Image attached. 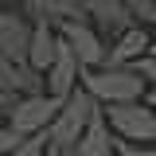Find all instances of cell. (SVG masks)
<instances>
[{"label": "cell", "instance_id": "cell-1", "mask_svg": "<svg viewBox=\"0 0 156 156\" xmlns=\"http://www.w3.org/2000/svg\"><path fill=\"white\" fill-rule=\"evenodd\" d=\"M82 90L98 105H121V101H140L144 78L133 66H98V70H78Z\"/></svg>", "mask_w": 156, "mask_h": 156}, {"label": "cell", "instance_id": "cell-2", "mask_svg": "<svg viewBox=\"0 0 156 156\" xmlns=\"http://www.w3.org/2000/svg\"><path fill=\"white\" fill-rule=\"evenodd\" d=\"M94 98L86 94L82 86H78L74 94L62 101V109L55 113V121L47 125V140H51V148H58V152H70L78 144V136H82V129H86V121H90V113H94Z\"/></svg>", "mask_w": 156, "mask_h": 156}, {"label": "cell", "instance_id": "cell-3", "mask_svg": "<svg viewBox=\"0 0 156 156\" xmlns=\"http://www.w3.org/2000/svg\"><path fill=\"white\" fill-rule=\"evenodd\" d=\"M62 109V101L51 94H31V98H16V105L8 109V129L23 140V136L47 133V125L55 121V113Z\"/></svg>", "mask_w": 156, "mask_h": 156}, {"label": "cell", "instance_id": "cell-4", "mask_svg": "<svg viewBox=\"0 0 156 156\" xmlns=\"http://www.w3.org/2000/svg\"><path fill=\"white\" fill-rule=\"evenodd\" d=\"M105 125L113 129L121 140H156V109L144 101H121V105H101Z\"/></svg>", "mask_w": 156, "mask_h": 156}, {"label": "cell", "instance_id": "cell-5", "mask_svg": "<svg viewBox=\"0 0 156 156\" xmlns=\"http://www.w3.org/2000/svg\"><path fill=\"white\" fill-rule=\"evenodd\" d=\"M58 35L66 39V47L74 51V58H78V66H82V70H98V66L105 62V43H101V35H98L86 20L58 23Z\"/></svg>", "mask_w": 156, "mask_h": 156}, {"label": "cell", "instance_id": "cell-6", "mask_svg": "<svg viewBox=\"0 0 156 156\" xmlns=\"http://www.w3.org/2000/svg\"><path fill=\"white\" fill-rule=\"evenodd\" d=\"M78 58H74V51L66 47V39L58 35V51H55V62L47 66V78H43V94H51V98H58V101H66V98L78 90Z\"/></svg>", "mask_w": 156, "mask_h": 156}, {"label": "cell", "instance_id": "cell-7", "mask_svg": "<svg viewBox=\"0 0 156 156\" xmlns=\"http://www.w3.org/2000/svg\"><path fill=\"white\" fill-rule=\"evenodd\" d=\"M86 20H94L101 35H125L129 27H136V20L129 16L125 0H78Z\"/></svg>", "mask_w": 156, "mask_h": 156}, {"label": "cell", "instance_id": "cell-8", "mask_svg": "<svg viewBox=\"0 0 156 156\" xmlns=\"http://www.w3.org/2000/svg\"><path fill=\"white\" fill-rule=\"evenodd\" d=\"M31 27L16 12H0V55L12 62H27V43H31Z\"/></svg>", "mask_w": 156, "mask_h": 156}, {"label": "cell", "instance_id": "cell-9", "mask_svg": "<svg viewBox=\"0 0 156 156\" xmlns=\"http://www.w3.org/2000/svg\"><path fill=\"white\" fill-rule=\"evenodd\" d=\"M70 152L74 156H113V136H109L101 105H94V113H90V121H86V129H82V136Z\"/></svg>", "mask_w": 156, "mask_h": 156}, {"label": "cell", "instance_id": "cell-10", "mask_svg": "<svg viewBox=\"0 0 156 156\" xmlns=\"http://www.w3.org/2000/svg\"><path fill=\"white\" fill-rule=\"evenodd\" d=\"M148 47H152V39L144 27H129L125 35H117V47L105 51V62L101 66H133L140 55H148Z\"/></svg>", "mask_w": 156, "mask_h": 156}, {"label": "cell", "instance_id": "cell-11", "mask_svg": "<svg viewBox=\"0 0 156 156\" xmlns=\"http://www.w3.org/2000/svg\"><path fill=\"white\" fill-rule=\"evenodd\" d=\"M23 12L35 16V23H70V20H86L78 0H23Z\"/></svg>", "mask_w": 156, "mask_h": 156}, {"label": "cell", "instance_id": "cell-12", "mask_svg": "<svg viewBox=\"0 0 156 156\" xmlns=\"http://www.w3.org/2000/svg\"><path fill=\"white\" fill-rule=\"evenodd\" d=\"M55 51H58V31L51 23H35L31 27V43H27V66L47 74V66L55 62Z\"/></svg>", "mask_w": 156, "mask_h": 156}, {"label": "cell", "instance_id": "cell-13", "mask_svg": "<svg viewBox=\"0 0 156 156\" xmlns=\"http://www.w3.org/2000/svg\"><path fill=\"white\" fill-rule=\"evenodd\" d=\"M23 94V98H31V94H43V74H39L35 66H27V62H16L12 66V94Z\"/></svg>", "mask_w": 156, "mask_h": 156}, {"label": "cell", "instance_id": "cell-14", "mask_svg": "<svg viewBox=\"0 0 156 156\" xmlns=\"http://www.w3.org/2000/svg\"><path fill=\"white\" fill-rule=\"evenodd\" d=\"M125 8L136 20V27L140 23H156V0H125Z\"/></svg>", "mask_w": 156, "mask_h": 156}, {"label": "cell", "instance_id": "cell-15", "mask_svg": "<svg viewBox=\"0 0 156 156\" xmlns=\"http://www.w3.org/2000/svg\"><path fill=\"white\" fill-rule=\"evenodd\" d=\"M47 144H51V140H47V133L23 136V140H20L16 148H12V156H43V152H47Z\"/></svg>", "mask_w": 156, "mask_h": 156}, {"label": "cell", "instance_id": "cell-16", "mask_svg": "<svg viewBox=\"0 0 156 156\" xmlns=\"http://www.w3.org/2000/svg\"><path fill=\"white\" fill-rule=\"evenodd\" d=\"M133 70L144 78V86H156V55H140L133 62Z\"/></svg>", "mask_w": 156, "mask_h": 156}, {"label": "cell", "instance_id": "cell-17", "mask_svg": "<svg viewBox=\"0 0 156 156\" xmlns=\"http://www.w3.org/2000/svg\"><path fill=\"white\" fill-rule=\"evenodd\" d=\"M117 156H156V144H129V140H113Z\"/></svg>", "mask_w": 156, "mask_h": 156}, {"label": "cell", "instance_id": "cell-18", "mask_svg": "<svg viewBox=\"0 0 156 156\" xmlns=\"http://www.w3.org/2000/svg\"><path fill=\"white\" fill-rule=\"evenodd\" d=\"M16 144H20V136L4 125V129H0V156H12V148H16Z\"/></svg>", "mask_w": 156, "mask_h": 156}, {"label": "cell", "instance_id": "cell-19", "mask_svg": "<svg viewBox=\"0 0 156 156\" xmlns=\"http://www.w3.org/2000/svg\"><path fill=\"white\" fill-rule=\"evenodd\" d=\"M12 66H16L12 58L0 55V90H8V94H12Z\"/></svg>", "mask_w": 156, "mask_h": 156}, {"label": "cell", "instance_id": "cell-20", "mask_svg": "<svg viewBox=\"0 0 156 156\" xmlns=\"http://www.w3.org/2000/svg\"><path fill=\"white\" fill-rule=\"evenodd\" d=\"M12 105H16V94H8V90H0V109H4V113H8V109H12Z\"/></svg>", "mask_w": 156, "mask_h": 156}, {"label": "cell", "instance_id": "cell-21", "mask_svg": "<svg viewBox=\"0 0 156 156\" xmlns=\"http://www.w3.org/2000/svg\"><path fill=\"white\" fill-rule=\"evenodd\" d=\"M148 109H156V90H152V94H148Z\"/></svg>", "mask_w": 156, "mask_h": 156}, {"label": "cell", "instance_id": "cell-22", "mask_svg": "<svg viewBox=\"0 0 156 156\" xmlns=\"http://www.w3.org/2000/svg\"><path fill=\"white\" fill-rule=\"evenodd\" d=\"M43 156H62V152H58V148H51V144H47V152H43Z\"/></svg>", "mask_w": 156, "mask_h": 156}, {"label": "cell", "instance_id": "cell-23", "mask_svg": "<svg viewBox=\"0 0 156 156\" xmlns=\"http://www.w3.org/2000/svg\"><path fill=\"white\" fill-rule=\"evenodd\" d=\"M148 55H156V43H152V47H148Z\"/></svg>", "mask_w": 156, "mask_h": 156}, {"label": "cell", "instance_id": "cell-24", "mask_svg": "<svg viewBox=\"0 0 156 156\" xmlns=\"http://www.w3.org/2000/svg\"><path fill=\"white\" fill-rule=\"evenodd\" d=\"M62 156H74V152H62Z\"/></svg>", "mask_w": 156, "mask_h": 156}]
</instances>
